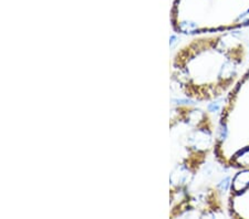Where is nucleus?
Here are the masks:
<instances>
[{"instance_id":"f03ea898","label":"nucleus","mask_w":249,"mask_h":219,"mask_svg":"<svg viewBox=\"0 0 249 219\" xmlns=\"http://www.w3.org/2000/svg\"><path fill=\"white\" fill-rule=\"evenodd\" d=\"M237 89L242 90L244 94L243 98L245 99V121L247 122L246 129L249 132V67L247 70V72L245 73L244 79L240 80V82L238 83V87ZM231 164L237 167H249V133L246 136V138L244 139V144L240 147L238 152L234 156V158L231 159Z\"/></svg>"},{"instance_id":"f257e3e1","label":"nucleus","mask_w":249,"mask_h":219,"mask_svg":"<svg viewBox=\"0 0 249 219\" xmlns=\"http://www.w3.org/2000/svg\"><path fill=\"white\" fill-rule=\"evenodd\" d=\"M234 216L249 218V167L239 172L231 183Z\"/></svg>"}]
</instances>
